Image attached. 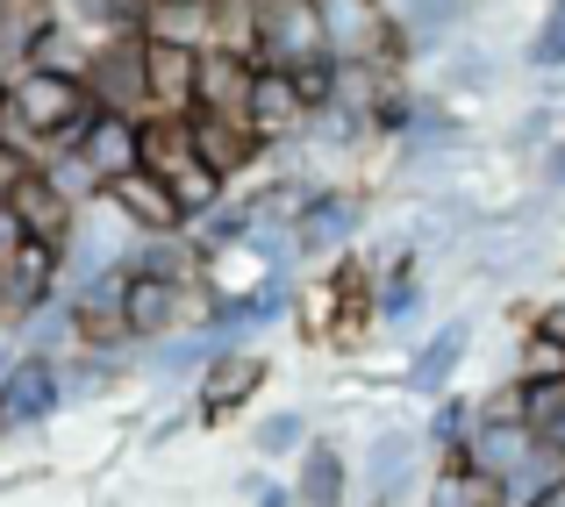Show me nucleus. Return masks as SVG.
Segmentation results:
<instances>
[{
  "label": "nucleus",
  "instance_id": "24",
  "mask_svg": "<svg viewBox=\"0 0 565 507\" xmlns=\"http://www.w3.org/2000/svg\"><path fill=\"white\" fill-rule=\"evenodd\" d=\"M523 65L537 72H565V0H544V14H537V29H530V43H523Z\"/></svg>",
  "mask_w": 565,
  "mask_h": 507
},
{
  "label": "nucleus",
  "instance_id": "9",
  "mask_svg": "<svg viewBox=\"0 0 565 507\" xmlns=\"http://www.w3.org/2000/svg\"><path fill=\"white\" fill-rule=\"evenodd\" d=\"M365 207L351 193H308L301 215H294V258H337V250L359 236Z\"/></svg>",
  "mask_w": 565,
  "mask_h": 507
},
{
  "label": "nucleus",
  "instance_id": "8",
  "mask_svg": "<svg viewBox=\"0 0 565 507\" xmlns=\"http://www.w3.org/2000/svg\"><path fill=\"white\" fill-rule=\"evenodd\" d=\"M8 207H14V222H22V236H36V244H57V250H65L72 229H79V201H72V193L57 186L43 165L22 172V186L8 193Z\"/></svg>",
  "mask_w": 565,
  "mask_h": 507
},
{
  "label": "nucleus",
  "instance_id": "27",
  "mask_svg": "<svg viewBox=\"0 0 565 507\" xmlns=\"http://www.w3.org/2000/svg\"><path fill=\"white\" fill-rule=\"evenodd\" d=\"M294 451H308V414L301 408L265 414L258 422V457H294Z\"/></svg>",
  "mask_w": 565,
  "mask_h": 507
},
{
  "label": "nucleus",
  "instance_id": "15",
  "mask_svg": "<svg viewBox=\"0 0 565 507\" xmlns=\"http://www.w3.org/2000/svg\"><path fill=\"white\" fill-rule=\"evenodd\" d=\"M137 122H143V115H115V108H100L94 122H86V137L72 143V151H57V158H79V165L94 172L100 186H108L115 172L137 165Z\"/></svg>",
  "mask_w": 565,
  "mask_h": 507
},
{
  "label": "nucleus",
  "instance_id": "16",
  "mask_svg": "<svg viewBox=\"0 0 565 507\" xmlns=\"http://www.w3.org/2000/svg\"><path fill=\"white\" fill-rule=\"evenodd\" d=\"M265 371H273V365H265L258 350H215V357H207V379H201V414L222 422V414H236L244 400H258Z\"/></svg>",
  "mask_w": 565,
  "mask_h": 507
},
{
  "label": "nucleus",
  "instance_id": "19",
  "mask_svg": "<svg viewBox=\"0 0 565 507\" xmlns=\"http://www.w3.org/2000/svg\"><path fill=\"white\" fill-rule=\"evenodd\" d=\"M137 29L151 43H186V51H207V43H215V8H193V0H143Z\"/></svg>",
  "mask_w": 565,
  "mask_h": 507
},
{
  "label": "nucleus",
  "instance_id": "26",
  "mask_svg": "<svg viewBox=\"0 0 565 507\" xmlns=\"http://www.w3.org/2000/svg\"><path fill=\"white\" fill-rule=\"evenodd\" d=\"M466 436H472V400H466V393H437V414H429L423 443H437V451H458Z\"/></svg>",
  "mask_w": 565,
  "mask_h": 507
},
{
  "label": "nucleus",
  "instance_id": "4",
  "mask_svg": "<svg viewBox=\"0 0 565 507\" xmlns=\"http://www.w3.org/2000/svg\"><path fill=\"white\" fill-rule=\"evenodd\" d=\"M100 207H115V215H122V229H137V236H180L186 229V207L172 201L166 179L143 172V165L115 172L108 186H100Z\"/></svg>",
  "mask_w": 565,
  "mask_h": 507
},
{
  "label": "nucleus",
  "instance_id": "7",
  "mask_svg": "<svg viewBox=\"0 0 565 507\" xmlns=\"http://www.w3.org/2000/svg\"><path fill=\"white\" fill-rule=\"evenodd\" d=\"M186 137H193V158H201L215 179H236V172H258V158L273 143L244 122V115H186Z\"/></svg>",
  "mask_w": 565,
  "mask_h": 507
},
{
  "label": "nucleus",
  "instance_id": "10",
  "mask_svg": "<svg viewBox=\"0 0 565 507\" xmlns=\"http://www.w3.org/2000/svg\"><path fill=\"white\" fill-rule=\"evenodd\" d=\"M466 350H472V322L458 315V322H444V330H429L423 343H415V357H408V393L415 400H437V393H451V379H458V365H466Z\"/></svg>",
  "mask_w": 565,
  "mask_h": 507
},
{
  "label": "nucleus",
  "instance_id": "21",
  "mask_svg": "<svg viewBox=\"0 0 565 507\" xmlns=\"http://www.w3.org/2000/svg\"><path fill=\"white\" fill-rule=\"evenodd\" d=\"M86 57H94V43H86L72 22H51L36 43H29V65H36V72H72V79H79Z\"/></svg>",
  "mask_w": 565,
  "mask_h": 507
},
{
  "label": "nucleus",
  "instance_id": "14",
  "mask_svg": "<svg viewBox=\"0 0 565 507\" xmlns=\"http://www.w3.org/2000/svg\"><path fill=\"white\" fill-rule=\"evenodd\" d=\"M193 65H201V51L143 36V100H151V115H193Z\"/></svg>",
  "mask_w": 565,
  "mask_h": 507
},
{
  "label": "nucleus",
  "instance_id": "2",
  "mask_svg": "<svg viewBox=\"0 0 565 507\" xmlns=\"http://www.w3.org/2000/svg\"><path fill=\"white\" fill-rule=\"evenodd\" d=\"M57 258H65V250L36 244V236H22V244L0 258V330H22V322H36L43 308L57 301Z\"/></svg>",
  "mask_w": 565,
  "mask_h": 507
},
{
  "label": "nucleus",
  "instance_id": "18",
  "mask_svg": "<svg viewBox=\"0 0 565 507\" xmlns=\"http://www.w3.org/2000/svg\"><path fill=\"white\" fill-rule=\"evenodd\" d=\"M351 500V465L337 443H308L294 472V507H344Z\"/></svg>",
  "mask_w": 565,
  "mask_h": 507
},
{
  "label": "nucleus",
  "instance_id": "11",
  "mask_svg": "<svg viewBox=\"0 0 565 507\" xmlns=\"http://www.w3.org/2000/svg\"><path fill=\"white\" fill-rule=\"evenodd\" d=\"M57 400H65V386H57L51 357H22V365L0 371V422L8 429H36Z\"/></svg>",
  "mask_w": 565,
  "mask_h": 507
},
{
  "label": "nucleus",
  "instance_id": "12",
  "mask_svg": "<svg viewBox=\"0 0 565 507\" xmlns=\"http://www.w3.org/2000/svg\"><path fill=\"white\" fill-rule=\"evenodd\" d=\"M250 72H258V57L207 43V51H201V65H193V115H244Z\"/></svg>",
  "mask_w": 565,
  "mask_h": 507
},
{
  "label": "nucleus",
  "instance_id": "1",
  "mask_svg": "<svg viewBox=\"0 0 565 507\" xmlns=\"http://www.w3.org/2000/svg\"><path fill=\"white\" fill-rule=\"evenodd\" d=\"M100 115V100L86 94V79H72V72H8L0 79V143H14V151H72V143L86 137V122Z\"/></svg>",
  "mask_w": 565,
  "mask_h": 507
},
{
  "label": "nucleus",
  "instance_id": "22",
  "mask_svg": "<svg viewBox=\"0 0 565 507\" xmlns=\"http://www.w3.org/2000/svg\"><path fill=\"white\" fill-rule=\"evenodd\" d=\"M501 79V65L480 43H444V94H487Z\"/></svg>",
  "mask_w": 565,
  "mask_h": 507
},
{
  "label": "nucleus",
  "instance_id": "17",
  "mask_svg": "<svg viewBox=\"0 0 565 507\" xmlns=\"http://www.w3.org/2000/svg\"><path fill=\"white\" fill-rule=\"evenodd\" d=\"M180 279H158V272H137L129 265L122 279V315H129V336H166L172 322H180Z\"/></svg>",
  "mask_w": 565,
  "mask_h": 507
},
{
  "label": "nucleus",
  "instance_id": "33",
  "mask_svg": "<svg viewBox=\"0 0 565 507\" xmlns=\"http://www.w3.org/2000/svg\"><path fill=\"white\" fill-rule=\"evenodd\" d=\"M193 8H215V0H193Z\"/></svg>",
  "mask_w": 565,
  "mask_h": 507
},
{
  "label": "nucleus",
  "instance_id": "5",
  "mask_svg": "<svg viewBox=\"0 0 565 507\" xmlns=\"http://www.w3.org/2000/svg\"><path fill=\"white\" fill-rule=\"evenodd\" d=\"M330 51L322 43V8L316 0H258V43H250V57L258 65H301V57Z\"/></svg>",
  "mask_w": 565,
  "mask_h": 507
},
{
  "label": "nucleus",
  "instance_id": "23",
  "mask_svg": "<svg viewBox=\"0 0 565 507\" xmlns=\"http://www.w3.org/2000/svg\"><path fill=\"white\" fill-rule=\"evenodd\" d=\"M544 379H565V343L530 322L523 343H515V386H544Z\"/></svg>",
  "mask_w": 565,
  "mask_h": 507
},
{
  "label": "nucleus",
  "instance_id": "3",
  "mask_svg": "<svg viewBox=\"0 0 565 507\" xmlns=\"http://www.w3.org/2000/svg\"><path fill=\"white\" fill-rule=\"evenodd\" d=\"M79 79H86V94H94L100 108L151 115V100H143V29H115V36H100Z\"/></svg>",
  "mask_w": 565,
  "mask_h": 507
},
{
  "label": "nucleus",
  "instance_id": "31",
  "mask_svg": "<svg viewBox=\"0 0 565 507\" xmlns=\"http://www.w3.org/2000/svg\"><path fill=\"white\" fill-rule=\"evenodd\" d=\"M250 507H294V486H273V479H244Z\"/></svg>",
  "mask_w": 565,
  "mask_h": 507
},
{
  "label": "nucleus",
  "instance_id": "28",
  "mask_svg": "<svg viewBox=\"0 0 565 507\" xmlns=\"http://www.w3.org/2000/svg\"><path fill=\"white\" fill-rule=\"evenodd\" d=\"M552 137H558V108H544V100H537V108H523V122L509 129V151H544Z\"/></svg>",
  "mask_w": 565,
  "mask_h": 507
},
{
  "label": "nucleus",
  "instance_id": "34",
  "mask_svg": "<svg viewBox=\"0 0 565 507\" xmlns=\"http://www.w3.org/2000/svg\"><path fill=\"white\" fill-rule=\"evenodd\" d=\"M0 436H8V422H0Z\"/></svg>",
  "mask_w": 565,
  "mask_h": 507
},
{
  "label": "nucleus",
  "instance_id": "13",
  "mask_svg": "<svg viewBox=\"0 0 565 507\" xmlns=\"http://www.w3.org/2000/svg\"><path fill=\"white\" fill-rule=\"evenodd\" d=\"M244 122L258 129L265 143H279V137H301V129H308V108H301V94H294V79H287L279 65H258V72H250Z\"/></svg>",
  "mask_w": 565,
  "mask_h": 507
},
{
  "label": "nucleus",
  "instance_id": "25",
  "mask_svg": "<svg viewBox=\"0 0 565 507\" xmlns=\"http://www.w3.org/2000/svg\"><path fill=\"white\" fill-rule=\"evenodd\" d=\"M287 79H294V94H301V108L322 115V108H337V79H344V65H337L330 51H316V57H301V65H287Z\"/></svg>",
  "mask_w": 565,
  "mask_h": 507
},
{
  "label": "nucleus",
  "instance_id": "20",
  "mask_svg": "<svg viewBox=\"0 0 565 507\" xmlns=\"http://www.w3.org/2000/svg\"><path fill=\"white\" fill-rule=\"evenodd\" d=\"M423 301H429V293H423V279H415V258L401 250V258L373 279V322H386V330H408V322L423 315Z\"/></svg>",
  "mask_w": 565,
  "mask_h": 507
},
{
  "label": "nucleus",
  "instance_id": "30",
  "mask_svg": "<svg viewBox=\"0 0 565 507\" xmlns=\"http://www.w3.org/2000/svg\"><path fill=\"white\" fill-rule=\"evenodd\" d=\"M29 165H36V158H22L14 143H0V201H8V193L22 186V172H29Z\"/></svg>",
  "mask_w": 565,
  "mask_h": 507
},
{
  "label": "nucleus",
  "instance_id": "29",
  "mask_svg": "<svg viewBox=\"0 0 565 507\" xmlns=\"http://www.w3.org/2000/svg\"><path fill=\"white\" fill-rule=\"evenodd\" d=\"M537 186L552 193V201L565 193V137H552V143H544V151H537Z\"/></svg>",
  "mask_w": 565,
  "mask_h": 507
},
{
  "label": "nucleus",
  "instance_id": "6",
  "mask_svg": "<svg viewBox=\"0 0 565 507\" xmlns=\"http://www.w3.org/2000/svg\"><path fill=\"white\" fill-rule=\"evenodd\" d=\"M423 429H380L373 451H365V507H408L415 479H423Z\"/></svg>",
  "mask_w": 565,
  "mask_h": 507
},
{
  "label": "nucleus",
  "instance_id": "32",
  "mask_svg": "<svg viewBox=\"0 0 565 507\" xmlns=\"http://www.w3.org/2000/svg\"><path fill=\"white\" fill-rule=\"evenodd\" d=\"M14 244H22V222H14V207L8 201H0V258H8V250Z\"/></svg>",
  "mask_w": 565,
  "mask_h": 507
}]
</instances>
